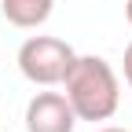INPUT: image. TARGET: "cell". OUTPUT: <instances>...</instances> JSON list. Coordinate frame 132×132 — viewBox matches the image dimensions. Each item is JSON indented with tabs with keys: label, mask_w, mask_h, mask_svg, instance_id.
I'll list each match as a JSON object with an SVG mask.
<instances>
[{
	"label": "cell",
	"mask_w": 132,
	"mask_h": 132,
	"mask_svg": "<svg viewBox=\"0 0 132 132\" xmlns=\"http://www.w3.org/2000/svg\"><path fill=\"white\" fill-rule=\"evenodd\" d=\"M125 15H128V26H132V0H125Z\"/></svg>",
	"instance_id": "8992f818"
},
{
	"label": "cell",
	"mask_w": 132,
	"mask_h": 132,
	"mask_svg": "<svg viewBox=\"0 0 132 132\" xmlns=\"http://www.w3.org/2000/svg\"><path fill=\"white\" fill-rule=\"evenodd\" d=\"M125 81H128V88H132V40L125 48Z\"/></svg>",
	"instance_id": "5b68a950"
},
{
	"label": "cell",
	"mask_w": 132,
	"mask_h": 132,
	"mask_svg": "<svg viewBox=\"0 0 132 132\" xmlns=\"http://www.w3.org/2000/svg\"><path fill=\"white\" fill-rule=\"evenodd\" d=\"M66 99L77 114V121H106L121 103L118 73L99 55H77L70 73H66Z\"/></svg>",
	"instance_id": "6da1fadb"
},
{
	"label": "cell",
	"mask_w": 132,
	"mask_h": 132,
	"mask_svg": "<svg viewBox=\"0 0 132 132\" xmlns=\"http://www.w3.org/2000/svg\"><path fill=\"white\" fill-rule=\"evenodd\" d=\"M73 48L59 40V37H48V33H40V37H29L22 48H19V70L26 81H33V85L40 88H52V85H62L66 73H70L73 66Z\"/></svg>",
	"instance_id": "7a4b0ae2"
},
{
	"label": "cell",
	"mask_w": 132,
	"mask_h": 132,
	"mask_svg": "<svg viewBox=\"0 0 132 132\" xmlns=\"http://www.w3.org/2000/svg\"><path fill=\"white\" fill-rule=\"evenodd\" d=\"M95 132H125V128H95Z\"/></svg>",
	"instance_id": "52a82bcc"
},
{
	"label": "cell",
	"mask_w": 132,
	"mask_h": 132,
	"mask_svg": "<svg viewBox=\"0 0 132 132\" xmlns=\"http://www.w3.org/2000/svg\"><path fill=\"white\" fill-rule=\"evenodd\" d=\"M77 114L62 92H37L26 103V132H73Z\"/></svg>",
	"instance_id": "3957f363"
},
{
	"label": "cell",
	"mask_w": 132,
	"mask_h": 132,
	"mask_svg": "<svg viewBox=\"0 0 132 132\" xmlns=\"http://www.w3.org/2000/svg\"><path fill=\"white\" fill-rule=\"evenodd\" d=\"M0 11L4 19L19 29H37L48 22L52 15V0H0Z\"/></svg>",
	"instance_id": "277c9868"
}]
</instances>
